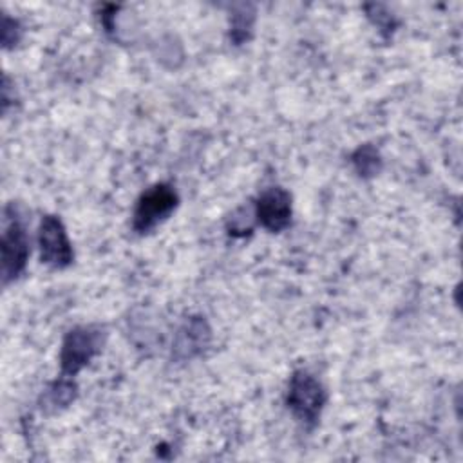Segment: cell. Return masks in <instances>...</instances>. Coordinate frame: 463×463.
I'll list each match as a JSON object with an SVG mask.
<instances>
[{
    "instance_id": "obj_1",
    "label": "cell",
    "mask_w": 463,
    "mask_h": 463,
    "mask_svg": "<svg viewBox=\"0 0 463 463\" xmlns=\"http://www.w3.org/2000/svg\"><path fill=\"white\" fill-rule=\"evenodd\" d=\"M177 204V195L168 184H156L148 188L137 201L134 212V228L141 233L152 230L166 219Z\"/></svg>"
},
{
    "instance_id": "obj_2",
    "label": "cell",
    "mask_w": 463,
    "mask_h": 463,
    "mask_svg": "<svg viewBox=\"0 0 463 463\" xmlns=\"http://www.w3.org/2000/svg\"><path fill=\"white\" fill-rule=\"evenodd\" d=\"M324 402L326 392L309 373L298 371L293 374L288 392V403L300 420L313 423L318 418Z\"/></svg>"
},
{
    "instance_id": "obj_3",
    "label": "cell",
    "mask_w": 463,
    "mask_h": 463,
    "mask_svg": "<svg viewBox=\"0 0 463 463\" xmlns=\"http://www.w3.org/2000/svg\"><path fill=\"white\" fill-rule=\"evenodd\" d=\"M101 335L92 327H78L71 331L63 342L61 349V367L63 373L74 374L78 373L99 349Z\"/></svg>"
},
{
    "instance_id": "obj_4",
    "label": "cell",
    "mask_w": 463,
    "mask_h": 463,
    "mask_svg": "<svg viewBox=\"0 0 463 463\" xmlns=\"http://www.w3.org/2000/svg\"><path fill=\"white\" fill-rule=\"evenodd\" d=\"M40 253H42V260L54 268H63L72 260V250L67 241L65 230L61 222L52 215H47L42 221Z\"/></svg>"
},
{
    "instance_id": "obj_5",
    "label": "cell",
    "mask_w": 463,
    "mask_h": 463,
    "mask_svg": "<svg viewBox=\"0 0 463 463\" xmlns=\"http://www.w3.org/2000/svg\"><path fill=\"white\" fill-rule=\"evenodd\" d=\"M27 260V237L16 219H7L2 235V271L4 279L16 277Z\"/></svg>"
},
{
    "instance_id": "obj_6",
    "label": "cell",
    "mask_w": 463,
    "mask_h": 463,
    "mask_svg": "<svg viewBox=\"0 0 463 463\" xmlns=\"http://www.w3.org/2000/svg\"><path fill=\"white\" fill-rule=\"evenodd\" d=\"M257 217L260 224L271 232H280L291 219V199L282 188H269L260 194L257 203Z\"/></svg>"
}]
</instances>
